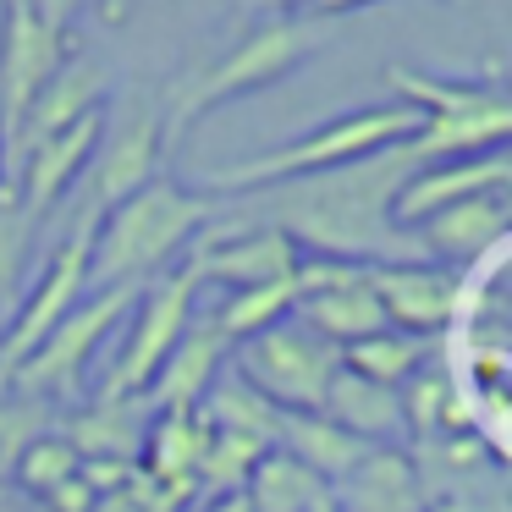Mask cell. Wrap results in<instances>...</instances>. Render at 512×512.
<instances>
[{
  "mask_svg": "<svg viewBox=\"0 0 512 512\" xmlns=\"http://www.w3.org/2000/svg\"><path fill=\"white\" fill-rule=\"evenodd\" d=\"M193 298H199V281L188 270H160L155 281H144L122 320V353L105 369L100 380V402H144L149 380L160 375V364L171 358V347L182 342V331L193 325Z\"/></svg>",
  "mask_w": 512,
  "mask_h": 512,
  "instance_id": "52a82bcc",
  "label": "cell"
},
{
  "mask_svg": "<svg viewBox=\"0 0 512 512\" xmlns=\"http://www.w3.org/2000/svg\"><path fill=\"white\" fill-rule=\"evenodd\" d=\"M0 512H34V501H28L23 490H12V485H0Z\"/></svg>",
  "mask_w": 512,
  "mask_h": 512,
  "instance_id": "e575fe53",
  "label": "cell"
},
{
  "mask_svg": "<svg viewBox=\"0 0 512 512\" xmlns=\"http://www.w3.org/2000/svg\"><path fill=\"white\" fill-rule=\"evenodd\" d=\"M94 501H100V496H94V490L83 485V474H72L67 485H56L45 501H34V507H45V512H89Z\"/></svg>",
  "mask_w": 512,
  "mask_h": 512,
  "instance_id": "f546056e",
  "label": "cell"
},
{
  "mask_svg": "<svg viewBox=\"0 0 512 512\" xmlns=\"http://www.w3.org/2000/svg\"><path fill=\"white\" fill-rule=\"evenodd\" d=\"M507 149H490V155H457V160H430L419 166L391 199V221L402 232H419L430 215L452 210L463 199H479V193H507Z\"/></svg>",
  "mask_w": 512,
  "mask_h": 512,
  "instance_id": "9a60e30c",
  "label": "cell"
},
{
  "mask_svg": "<svg viewBox=\"0 0 512 512\" xmlns=\"http://www.w3.org/2000/svg\"><path fill=\"white\" fill-rule=\"evenodd\" d=\"M254 12H265V17H303V12H314V0H248Z\"/></svg>",
  "mask_w": 512,
  "mask_h": 512,
  "instance_id": "1f68e13d",
  "label": "cell"
},
{
  "mask_svg": "<svg viewBox=\"0 0 512 512\" xmlns=\"http://www.w3.org/2000/svg\"><path fill=\"white\" fill-rule=\"evenodd\" d=\"M199 419L210 424V430H221V435H243V441H259V446L276 441V408H270L259 391H248L232 369H221L215 386L204 391Z\"/></svg>",
  "mask_w": 512,
  "mask_h": 512,
  "instance_id": "d4e9b609",
  "label": "cell"
},
{
  "mask_svg": "<svg viewBox=\"0 0 512 512\" xmlns=\"http://www.w3.org/2000/svg\"><path fill=\"white\" fill-rule=\"evenodd\" d=\"M226 369H232L248 391H259L270 408H281V413H320L325 386H331V375L342 369V347L325 342L320 331H309L303 320L287 314V320L270 325V331L232 342Z\"/></svg>",
  "mask_w": 512,
  "mask_h": 512,
  "instance_id": "8992f818",
  "label": "cell"
},
{
  "mask_svg": "<svg viewBox=\"0 0 512 512\" xmlns=\"http://www.w3.org/2000/svg\"><path fill=\"white\" fill-rule=\"evenodd\" d=\"M94 17H100L105 28H122L127 17H133V0H94Z\"/></svg>",
  "mask_w": 512,
  "mask_h": 512,
  "instance_id": "d6a6232c",
  "label": "cell"
},
{
  "mask_svg": "<svg viewBox=\"0 0 512 512\" xmlns=\"http://www.w3.org/2000/svg\"><path fill=\"white\" fill-rule=\"evenodd\" d=\"M419 171L408 144H391L380 155L358 160V166L325 171L309 182H281V188L243 193L232 215L259 226H276L292 237V248L309 259H342V265H419L424 237L402 232L391 221V199L397 188Z\"/></svg>",
  "mask_w": 512,
  "mask_h": 512,
  "instance_id": "6da1fadb",
  "label": "cell"
},
{
  "mask_svg": "<svg viewBox=\"0 0 512 512\" xmlns=\"http://www.w3.org/2000/svg\"><path fill=\"white\" fill-rule=\"evenodd\" d=\"M336 512H424V485L413 474L408 446H369L331 485Z\"/></svg>",
  "mask_w": 512,
  "mask_h": 512,
  "instance_id": "ac0fdd59",
  "label": "cell"
},
{
  "mask_svg": "<svg viewBox=\"0 0 512 512\" xmlns=\"http://www.w3.org/2000/svg\"><path fill=\"white\" fill-rule=\"evenodd\" d=\"M105 100H111V78H105V67L94 56H83V50H72V56L56 67V78L28 100V111L17 116V127L0 138V149H6V188L17 182V166H23L28 149L45 144V138L61 133V127L83 122V116L105 111Z\"/></svg>",
  "mask_w": 512,
  "mask_h": 512,
  "instance_id": "8fae6325",
  "label": "cell"
},
{
  "mask_svg": "<svg viewBox=\"0 0 512 512\" xmlns=\"http://www.w3.org/2000/svg\"><path fill=\"white\" fill-rule=\"evenodd\" d=\"M149 419H155V413H149L144 402H100L94 397L89 408L61 413L56 430L72 441L78 463H138Z\"/></svg>",
  "mask_w": 512,
  "mask_h": 512,
  "instance_id": "44dd1931",
  "label": "cell"
},
{
  "mask_svg": "<svg viewBox=\"0 0 512 512\" xmlns=\"http://www.w3.org/2000/svg\"><path fill=\"white\" fill-rule=\"evenodd\" d=\"M133 298H138V287H105V292H89V298H83L78 309H72L67 320H61L56 331H50L45 342H39L34 353H28L23 364L12 369L6 391L39 397V402H50V408L72 402V397L83 391V375H89L94 353H100V347L116 336V325L127 320Z\"/></svg>",
  "mask_w": 512,
  "mask_h": 512,
  "instance_id": "ba28073f",
  "label": "cell"
},
{
  "mask_svg": "<svg viewBox=\"0 0 512 512\" xmlns=\"http://www.w3.org/2000/svg\"><path fill=\"white\" fill-rule=\"evenodd\" d=\"M243 501L248 512H336L331 507V485L314 468H303L298 457L270 446L243 479Z\"/></svg>",
  "mask_w": 512,
  "mask_h": 512,
  "instance_id": "7402d4cb",
  "label": "cell"
},
{
  "mask_svg": "<svg viewBox=\"0 0 512 512\" xmlns=\"http://www.w3.org/2000/svg\"><path fill=\"white\" fill-rule=\"evenodd\" d=\"M56 424H61V413L50 408V402L23 397V391H0V485H12L23 452L39 435L56 430Z\"/></svg>",
  "mask_w": 512,
  "mask_h": 512,
  "instance_id": "4316f807",
  "label": "cell"
},
{
  "mask_svg": "<svg viewBox=\"0 0 512 512\" xmlns=\"http://www.w3.org/2000/svg\"><path fill=\"white\" fill-rule=\"evenodd\" d=\"M512 232V210H507V193H479V199H463L452 210L430 215L419 226L424 237V254L446 270H463L474 265L479 254H490L496 243H507Z\"/></svg>",
  "mask_w": 512,
  "mask_h": 512,
  "instance_id": "d6986e66",
  "label": "cell"
},
{
  "mask_svg": "<svg viewBox=\"0 0 512 512\" xmlns=\"http://www.w3.org/2000/svg\"><path fill=\"white\" fill-rule=\"evenodd\" d=\"M320 413L347 430L353 441L364 446H408V424H402V397L391 386H375V380L353 375V369H336L331 386H325Z\"/></svg>",
  "mask_w": 512,
  "mask_h": 512,
  "instance_id": "ffe728a7",
  "label": "cell"
},
{
  "mask_svg": "<svg viewBox=\"0 0 512 512\" xmlns=\"http://www.w3.org/2000/svg\"><path fill=\"white\" fill-rule=\"evenodd\" d=\"M199 512H248V501H243V490H237V496H221V501H204Z\"/></svg>",
  "mask_w": 512,
  "mask_h": 512,
  "instance_id": "d590c367",
  "label": "cell"
},
{
  "mask_svg": "<svg viewBox=\"0 0 512 512\" xmlns=\"http://www.w3.org/2000/svg\"><path fill=\"white\" fill-rule=\"evenodd\" d=\"M34 512H45V507H34Z\"/></svg>",
  "mask_w": 512,
  "mask_h": 512,
  "instance_id": "8d00e7d4",
  "label": "cell"
},
{
  "mask_svg": "<svg viewBox=\"0 0 512 512\" xmlns=\"http://www.w3.org/2000/svg\"><path fill=\"white\" fill-rule=\"evenodd\" d=\"M386 83L402 105L419 111V133L408 138L419 166H430V160H457V155H490V149L507 144L512 100H507V89H501V67H490L485 83L391 67Z\"/></svg>",
  "mask_w": 512,
  "mask_h": 512,
  "instance_id": "5b68a950",
  "label": "cell"
},
{
  "mask_svg": "<svg viewBox=\"0 0 512 512\" xmlns=\"http://www.w3.org/2000/svg\"><path fill=\"white\" fill-rule=\"evenodd\" d=\"M23 6L45 28H56V34H67V39H72V28H78V17L94 12V0H23Z\"/></svg>",
  "mask_w": 512,
  "mask_h": 512,
  "instance_id": "f1b7e54d",
  "label": "cell"
},
{
  "mask_svg": "<svg viewBox=\"0 0 512 512\" xmlns=\"http://www.w3.org/2000/svg\"><path fill=\"white\" fill-rule=\"evenodd\" d=\"M325 39H331V28H325L320 17H270V23H259L248 39H237L226 56H215L210 67L182 72L166 89V100L155 105L160 138H166V160L177 155V144L210 111H221L226 100H243V94H259V89H270V83L292 78Z\"/></svg>",
  "mask_w": 512,
  "mask_h": 512,
  "instance_id": "3957f363",
  "label": "cell"
},
{
  "mask_svg": "<svg viewBox=\"0 0 512 512\" xmlns=\"http://www.w3.org/2000/svg\"><path fill=\"white\" fill-rule=\"evenodd\" d=\"M226 358H232V342H226L210 320L193 314V325L182 331V342L171 347V358L160 364V375L149 380L144 408L149 413H193L204 402V391L215 386V375L226 369Z\"/></svg>",
  "mask_w": 512,
  "mask_h": 512,
  "instance_id": "e0dca14e",
  "label": "cell"
},
{
  "mask_svg": "<svg viewBox=\"0 0 512 512\" xmlns=\"http://www.w3.org/2000/svg\"><path fill=\"white\" fill-rule=\"evenodd\" d=\"M270 446L287 452V457H298L303 468H314L325 485H336V479L369 452L364 441H353L347 430H336L325 413H281V408H276V441Z\"/></svg>",
  "mask_w": 512,
  "mask_h": 512,
  "instance_id": "603a6c76",
  "label": "cell"
},
{
  "mask_svg": "<svg viewBox=\"0 0 512 512\" xmlns=\"http://www.w3.org/2000/svg\"><path fill=\"white\" fill-rule=\"evenodd\" d=\"M424 358H430V336L397 331V325H386V331H375V336H364V342L342 347V364L353 369V375L375 380V386H391V391L408 386V380L424 369Z\"/></svg>",
  "mask_w": 512,
  "mask_h": 512,
  "instance_id": "cb8c5ba5",
  "label": "cell"
},
{
  "mask_svg": "<svg viewBox=\"0 0 512 512\" xmlns=\"http://www.w3.org/2000/svg\"><path fill=\"white\" fill-rule=\"evenodd\" d=\"M419 133V111L402 100L391 105H358V111L336 116V122L314 127V133L292 138V144H276L254 160H237V166H215L204 171V193H259V188H281V182H309L325 177V171L358 166V160L380 155L391 144H408Z\"/></svg>",
  "mask_w": 512,
  "mask_h": 512,
  "instance_id": "277c9868",
  "label": "cell"
},
{
  "mask_svg": "<svg viewBox=\"0 0 512 512\" xmlns=\"http://www.w3.org/2000/svg\"><path fill=\"white\" fill-rule=\"evenodd\" d=\"M292 309H298V276L270 281V287H248V292H226L221 309L210 314V325L226 342H243V336H259L270 325H281Z\"/></svg>",
  "mask_w": 512,
  "mask_h": 512,
  "instance_id": "484cf974",
  "label": "cell"
},
{
  "mask_svg": "<svg viewBox=\"0 0 512 512\" xmlns=\"http://www.w3.org/2000/svg\"><path fill=\"white\" fill-rule=\"evenodd\" d=\"M105 116H111V111L83 116V122L50 133L45 144H34V149L23 155L12 188H17V204H23V215H28L34 226L45 221V215L61 204V193H67L72 182H78L83 171L94 166V149H100V138H105Z\"/></svg>",
  "mask_w": 512,
  "mask_h": 512,
  "instance_id": "2e32d148",
  "label": "cell"
},
{
  "mask_svg": "<svg viewBox=\"0 0 512 512\" xmlns=\"http://www.w3.org/2000/svg\"><path fill=\"white\" fill-rule=\"evenodd\" d=\"M72 50H78V39L45 28L23 0H6V17H0V138L17 127L28 100L56 78V67Z\"/></svg>",
  "mask_w": 512,
  "mask_h": 512,
  "instance_id": "7c38bea8",
  "label": "cell"
},
{
  "mask_svg": "<svg viewBox=\"0 0 512 512\" xmlns=\"http://www.w3.org/2000/svg\"><path fill=\"white\" fill-rule=\"evenodd\" d=\"M94 221H100V210H94V204H83L78 221H72V232L56 243V254H50V259H45V270H39V281L28 287L23 309H17L12 320L0 325V391H6L12 369L23 364V358L34 353V347L45 342V336L56 331V325L67 320V314L78 309L83 298H89Z\"/></svg>",
  "mask_w": 512,
  "mask_h": 512,
  "instance_id": "9c48e42d",
  "label": "cell"
},
{
  "mask_svg": "<svg viewBox=\"0 0 512 512\" xmlns=\"http://www.w3.org/2000/svg\"><path fill=\"white\" fill-rule=\"evenodd\" d=\"M424 512H507V507H501V490H468V496L424 501Z\"/></svg>",
  "mask_w": 512,
  "mask_h": 512,
  "instance_id": "4dcf8cb0",
  "label": "cell"
},
{
  "mask_svg": "<svg viewBox=\"0 0 512 512\" xmlns=\"http://www.w3.org/2000/svg\"><path fill=\"white\" fill-rule=\"evenodd\" d=\"M303 265V254L292 248L287 232L276 226L243 221V215H215L193 248L182 254V270L193 281H215L226 292H248V287H270V281H292Z\"/></svg>",
  "mask_w": 512,
  "mask_h": 512,
  "instance_id": "30bf717a",
  "label": "cell"
},
{
  "mask_svg": "<svg viewBox=\"0 0 512 512\" xmlns=\"http://www.w3.org/2000/svg\"><path fill=\"white\" fill-rule=\"evenodd\" d=\"M215 204L188 193L182 182L155 177L122 204L100 210L94 221V248H89V292L105 287H144L155 281L171 259L193 248V237L215 221Z\"/></svg>",
  "mask_w": 512,
  "mask_h": 512,
  "instance_id": "7a4b0ae2",
  "label": "cell"
},
{
  "mask_svg": "<svg viewBox=\"0 0 512 512\" xmlns=\"http://www.w3.org/2000/svg\"><path fill=\"white\" fill-rule=\"evenodd\" d=\"M72 474H78V452H72V441L61 430H50L23 452V463H17V474H12V490H23L28 501H45L50 490L67 485Z\"/></svg>",
  "mask_w": 512,
  "mask_h": 512,
  "instance_id": "83f0119b",
  "label": "cell"
},
{
  "mask_svg": "<svg viewBox=\"0 0 512 512\" xmlns=\"http://www.w3.org/2000/svg\"><path fill=\"white\" fill-rule=\"evenodd\" d=\"M89 171L94 177H89L83 204H94V210H111V204H122L127 193H138L144 182L166 177V138H160L155 105L127 111L116 127H111V116H105V138H100V149H94Z\"/></svg>",
  "mask_w": 512,
  "mask_h": 512,
  "instance_id": "4fadbf2b",
  "label": "cell"
},
{
  "mask_svg": "<svg viewBox=\"0 0 512 512\" xmlns=\"http://www.w3.org/2000/svg\"><path fill=\"white\" fill-rule=\"evenodd\" d=\"M369 292L380 298L386 320L413 336H441L446 325L463 320V276L435 259L419 265H375L369 270Z\"/></svg>",
  "mask_w": 512,
  "mask_h": 512,
  "instance_id": "5bb4252c",
  "label": "cell"
},
{
  "mask_svg": "<svg viewBox=\"0 0 512 512\" xmlns=\"http://www.w3.org/2000/svg\"><path fill=\"white\" fill-rule=\"evenodd\" d=\"M364 6H375V0H314V17H347V12H364Z\"/></svg>",
  "mask_w": 512,
  "mask_h": 512,
  "instance_id": "836d02e7",
  "label": "cell"
}]
</instances>
